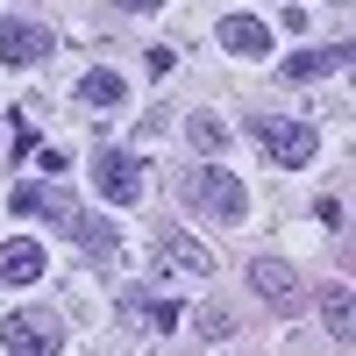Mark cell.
I'll list each match as a JSON object with an SVG mask.
<instances>
[{
    "instance_id": "6da1fadb",
    "label": "cell",
    "mask_w": 356,
    "mask_h": 356,
    "mask_svg": "<svg viewBox=\"0 0 356 356\" xmlns=\"http://www.w3.org/2000/svg\"><path fill=\"white\" fill-rule=\"evenodd\" d=\"M15 214H29V221H57L72 235V243H86V250H114V228L100 221V214H79V200L72 193H57V186H15Z\"/></svg>"
},
{
    "instance_id": "7a4b0ae2",
    "label": "cell",
    "mask_w": 356,
    "mask_h": 356,
    "mask_svg": "<svg viewBox=\"0 0 356 356\" xmlns=\"http://www.w3.org/2000/svg\"><path fill=\"white\" fill-rule=\"evenodd\" d=\"M250 136H257V150L271 157L278 171H300V164H314V150H321V129H314V122H285V114H257Z\"/></svg>"
},
{
    "instance_id": "3957f363",
    "label": "cell",
    "mask_w": 356,
    "mask_h": 356,
    "mask_svg": "<svg viewBox=\"0 0 356 356\" xmlns=\"http://www.w3.org/2000/svg\"><path fill=\"white\" fill-rule=\"evenodd\" d=\"M186 200L200 207V214H214V221H243L250 214V193H243V178H235V171H221V164H207V171H193L186 178Z\"/></svg>"
},
{
    "instance_id": "277c9868",
    "label": "cell",
    "mask_w": 356,
    "mask_h": 356,
    "mask_svg": "<svg viewBox=\"0 0 356 356\" xmlns=\"http://www.w3.org/2000/svg\"><path fill=\"white\" fill-rule=\"evenodd\" d=\"M57 342H65V321L43 314V307H22L0 321V349L8 356H57Z\"/></svg>"
},
{
    "instance_id": "5b68a950",
    "label": "cell",
    "mask_w": 356,
    "mask_h": 356,
    "mask_svg": "<svg viewBox=\"0 0 356 356\" xmlns=\"http://www.w3.org/2000/svg\"><path fill=\"white\" fill-rule=\"evenodd\" d=\"M93 186H100L107 207H136L143 200V164L129 150H114V143H100V150H93Z\"/></svg>"
},
{
    "instance_id": "8992f818",
    "label": "cell",
    "mask_w": 356,
    "mask_h": 356,
    "mask_svg": "<svg viewBox=\"0 0 356 356\" xmlns=\"http://www.w3.org/2000/svg\"><path fill=\"white\" fill-rule=\"evenodd\" d=\"M164 278H214V250H200L193 235L164 228V235H157V285H164Z\"/></svg>"
},
{
    "instance_id": "52a82bcc",
    "label": "cell",
    "mask_w": 356,
    "mask_h": 356,
    "mask_svg": "<svg viewBox=\"0 0 356 356\" xmlns=\"http://www.w3.org/2000/svg\"><path fill=\"white\" fill-rule=\"evenodd\" d=\"M57 43H50V29L43 22H0V65H15V72H29V65H43Z\"/></svg>"
},
{
    "instance_id": "ba28073f",
    "label": "cell",
    "mask_w": 356,
    "mask_h": 356,
    "mask_svg": "<svg viewBox=\"0 0 356 356\" xmlns=\"http://www.w3.org/2000/svg\"><path fill=\"white\" fill-rule=\"evenodd\" d=\"M43 278V243L36 235H8L0 243V285H36Z\"/></svg>"
},
{
    "instance_id": "9c48e42d",
    "label": "cell",
    "mask_w": 356,
    "mask_h": 356,
    "mask_svg": "<svg viewBox=\"0 0 356 356\" xmlns=\"http://www.w3.org/2000/svg\"><path fill=\"white\" fill-rule=\"evenodd\" d=\"M221 50H235V57H271V22H257V15H221Z\"/></svg>"
},
{
    "instance_id": "30bf717a",
    "label": "cell",
    "mask_w": 356,
    "mask_h": 356,
    "mask_svg": "<svg viewBox=\"0 0 356 356\" xmlns=\"http://www.w3.org/2000/svg\"><path fill=\"white\" fill-rule=\"evenodd\" d=\"M250 285H257L271 307H292V300H300V278H292V264H278V257H257V264H250Z\"/></svg>"
},
{
    "instance_id": "8fae6325",
    "label": "cell",
    "mask_w": 356,
    "mask_h": 356,
    "mask_svg": "<svg viewBox=\"0 0 356 356\" xmlns=\"http://www.w3.org/2000/svg\"><path fill=\"white\" fill-rule=\"evenodd\" d=\"M349 65V43H328V50H300V57H285V79L292 86H307V79H328Z\"/></svg>"
},
{
    "instance_id": "7c38bea8",
    "label": "cell",
    "mask_w": 356,
    "mask_h": 356,
    "mask_svg": "<svg viewBox=\"0 0 356 356\" xmlns=\"http://www.w3.org/2000/svg\"><path fill=\"white\" fill-rule=\"evenodd\" d=\"M122 314L136 321V328H150V335H171V328H178V307H171V300H143V292H129Z\"/></svg>"
},
{
    "instance_id": "4fadbf2b",
    "label": "cell",
    "mask_w": 356,
    "mask_h": 356,
    "mask_svg": "<svg viewBox=\"0 0 356 356\" xmlns=\"http://www.w3.org/2000/svg\"><path fill=\"white\" fill-rule=\"evenodd\" d=\"M79 100H86V107H122V100H129V79L100 65V72H86V79H79Z\"/></svg>"
},
{
    "instance_id": "5bb4252c",
    "label": "cell",
    "mask_w": 356,
    "mask_h": 356,
    "mask_svg": "<svg viewBox=\"0 0 356 356\" xmlns=\"http://www.w3.org/2000/svg\"><path fill=\"white\" fill-rule=\"evenodd\" d=\"M186 136L200 143V150H207V157H221V150H228V129L214 122V114H193V122H186Z\"/></svg>"
},
{
    "instance_id": "9a60e30c",
    "label": "cell",
    "mask_w": 356,
    "mask_h": 356,
    "mask_svg": "<svg viewBox=\"0 0 356 356\" xmlns=\"http://www.w3.org/2000/svg\"><path fill=\"white\" fill-rule=\"evenodd\" d=\"M349 321H356V307H349V285H335V292H328V335H335V342H349Z\"/></svg>"
},
{
    "instance_id": "2e32d148",
    "label": "cell",
    "mask_w": 356,
    "mask_h": 356,
    "mask_svg": "<svg viewBox=\"0 0 356 356\" xmlns=\"http://www.w3.org/2000/svg\"><path fill=\"white\" fill-rule=\"evenodd\" d=\"M143 65H150V79H164V72L178 65V50H164V43H157V50H143Z\"/></svg>"
},
{
    "instance_id": "e0dca14e",
    "label": "cell",
    "mask_w": 356,
    "mask_h": 356,
    "mask_svg": "<svg viewBox=\"0 0 356 356\" xmlns=\"http://www.w3.org/2000/svg\"><path fill=\"white\" fill-rule=\"evenodd\" d=\"M122 8H129V15H150V8H157V0H122Z\"/></svg>"
}]
</instances>
